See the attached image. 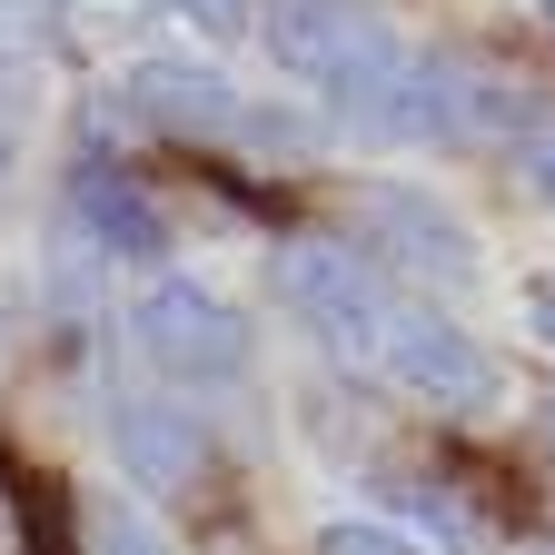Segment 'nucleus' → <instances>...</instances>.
<instances>
[{"instance_id": "nucleus-1", "label": "nucleus", "mask_w": 555, "mask_h": 555, "mask_svg": "<svg viewBox=\"0 0 555 555\" xmlns=\"http://www.w3.org/2000/svg\"><path fill=\"white\" fill-rule=\"evenodd\" d=\"M258 40H268V60L288 69L298 90H318L337 119L358 109V100H377V90L397 80V69L416 60V50L397 40V21L377 11V0H268Z\"/></svg>"}, {"instance_id": "nucleus-2", "label": "nucleus", "mask_w": 555, "mask_h": 555, "mask_svg": "<svg viewBox=\"0 0 555 555\" xmlns=\"http://www.w3.org/2000/svg\"><path fill=\"white\" fill-rule=\"evenodd\" d=\"M268 288H278V308H288L327 358H377V347H387L397 298H387V278H377L358 248H337V238H288V248L268 258Z\"/></svg>"}, {"instance_id": "nucleus-3", "label": "nucleus", "mask_w": 555, "mask_h": 555, "mask_svg": "<svg viewBox=\"0 0 555 555\" xmlns=\"http://www.w3.org/2000/svg\"><path fill=\"white\" fill-rule=\"evenodd\" d=\"M129 347L169 387H219V377L248 367V318L219 288H198V278H150L139 308H129Z\"/></svg>"}, {"instance_id": "nucleus-4", "label": "nucleus", "mask_w": 555, "mask_h": 555, "mask_svg": "<svg viewBox=\"0 0 555 555\" xmlns=\"http://www.w3.org/2000/svg\"><path fill=\"white\" fill-rule=\"evenodd\" d=\"M377 367H387L397 397L437 406V416H486V406L506 397L496 358H486V337H466V327L437 318V308H397V318H387V347H377Z\"/></svg>"}, {"instance_id": "nucleus-5", "label": "nucleus", "mask_w": 555, "mask_h": 555, "mask_svg": "<svg viewBox=\"0 0 555 555\" xmlns=\"http://www.w3.org/2000/svg\"><path fill=\"white\" fill-rule=\"evenodd\" d=\"M119 100L150 119L159 139H198V150H238V119H248V90L229 80L219 60H189V50H150V60H129Z\"/></svg>"}, {"instance_id": "nucleus-6", "label": "nucleus", "mask_w": 555, "mask_h": 555, "mask_svg": "<svg viewBox=\"0 0 555 555\" xmlns=\"http://www.w3.org/2000/svg\"><path fill=\"white\" fill-rule=\"evenodd\" d=\"M347 208H358V229H367V238H377V248H387L406 278L466 288V278L486 268V258H476V238H466V219H456V208H447L437 189H416V179H367Z\"/></svg>"}, {"instance_id": "nucleus-7", "label": "nucleus", "mask_w": 555, "mask_h": 555, "mask_svg": "<svg viewBox=\"0 0 555 555\" xmlns=\"http://www.w3.org/2000/svg\"><path fill=\"white\" fill-rule=\"evenodd\" d=\"M109 447H119V476H139L150 496H189L208 476V427L179 397H119L109 406Z\"/></svg>"}, {"instance_id": "nucleus-8", "label": "nucleus", "mask_w": 555, "mask_h": 555, "mask_svg": "<svg viewBox=\"0 0 555 555\" xmlns=\"http://www.w3.org/2000/svg\"><path fill=\"white\" fill-rule=\"evenodd\" d=\"M69 208H80V229H90L109 258H159V248H169L159 198L139 189L119 159H80V169H69Z\"/></svg>"}, {"instance_id": "nucleus-9", "label": "nucleus", "mask_w": 555, "mask_h": 555, "mask_svg": "<svg viewBox=\"0 0 555 555\" xmlns=\"http://www.w3.org/2000/svg\"><path fill=\"white\" fill-rule=\"evenodd\" d=\"M80 545H90V555H179L169 526H159L150 506H129V496H90V506H80Z\"/></svg>"}, {"instance_id": "nucleus-10", "label": "nucleus", "mask_w": 555, "mask_h": 555, "mask_svg": "<svg viewBox=\"0 0 555 555\" xmlns=\"http://www.w3.org/2000/svg\"><path fill=\"white\" fill-rule=\"evenodd\" d=\"M238 159H258V169H298V159H318V119L278 109V100H248V119H238Z\"/></svg>"}, {"instance_id": "nucleus-11", "label": "nucleus", "mask_w": 555, "mask_h": 555, "mask_svg": "<svg viewBox=\"0 0 555 555\" xmlns=\"http://www.w3.org/2000/svg\"><path fill=\"white\" fill-rule=\"evenodd\" d=\"M318 555H427V545L377 526V516H337V526H318Z\"/></svg>"}, {"instance_id": "nucleus-12", "label": "nucleus", "mask_w": 555, "mask_h": 555, "mask_svg": "<svg viewBox=\"0 0 555 555\" xmlns=\"http://www.w3.org/2000/svg\"><path fill=\"white\" fill-rule=\"evenodd\" d=\"M506 169H516V189H526L535 208H555V109L516 139V150H506Z\"/></svg>"}, {"instance_id": "nucleus-13", "label": "nucleus", "mask_w": 555, "mask_h": 555, "mask_svg": "<svg viewBox=\"0 0 555 555\" xmlns=\"http://www.w3.org/2000/svg\"><path fill=\"white\" fill-rule=\"evenodd\" d=\"M159 21H179V30H208V40H229V30H248V0H150Z\"/></svg>"}, {"instance_id": "nucleus-14", "label": "nucleus", "mask_w": 555, "mask_h": 555, "mask_svg": "<svg viewBox=\"0 0 555 555\" xmlns=\"http://www.w3.org/2000/svg\"><path fill=\"white\" fill-rule=\"evenodd\" d=\"M526 337L555 358V278H526Z\"/></svg>"}, {"instance_id": "nucleus-15", "label": "nucleus", "mask_w": 555, "mask_h": 555, "mask_svg": "<svg viewBox=\"0 0 555 555\" xmlns=\"http://www.w3.org/2000/svg\"><path fill=\"white\" fill-rule=\"evenodd\" d=\"M0 179H11V119H0Z\"/></svg>"}, {"instance_id": "nucleus-16", "label": "nucleus", "mask_w": 555, "mask_h": 555, "mask_svg": "<svg viewBox=\"0 0 555 555\" xmlns=\"http://www.w3.org/2000/svg\"><path fill=\"white\" fill-rule=\"evenodd\" d=\"M21 11H30V0H0V21H21Z\"/></svg>"}, {"instance_id": "nucleus-17", "label": "nucleus", "mask_w": 555, "mask_h": 555, "mask_svg": "<svg viewBox=\"0 0 555 555\" xmlns=\"http://www.w3.org/2000/svg\"><path fill=\"white\" fill-rule=\"evenodd\" d=\"M535 21H545V30H555V0H535Z\"/></svg>"}, {"instance_id": "nucleus-18", "label": "nucleus", "mask_w": 555, "mask_h": 555, "mask_svg": "<svg viewBox=\"0 0 555 555\" xmlns=\"http://www.w3.org/2000/svg\"><path fill=\"white\" fill-rule=\"evenodd\" d=\"M545 447H555V397H545Z\"/></svg>"}]
</instances>
